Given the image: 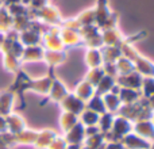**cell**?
Listing matches in <instances>:
<instances>
[{
	"instance_id": "obj_1",
	"label": "cell",
	"mask_w": 154,
	"mask_h": 149,
	"mask_svg": "<svg viewBox=\"0 0 154 149\" xmlns=\"http://www.w3.org/2000/svg\"><path fill=\"white\" fill-rule=\"evenodd\" d=\"M134 69L137 73H139L142 77H154V62L150 61L149 59L139 54L133 61Z\"/></svg>"
},
{
	"instance_id": "obj_2",
	"label": "cell",
	"mask_w": 154,
	"mask_h": 149,
	"mask_svg": "<svg viewBox=\"0 0 154 149\" xmlns=\"http://www.w3.org/2000/svg\"><path fill=\"white\" fill-rule=\"evenodd\" d=\"M42 40L45 42V46L48 50L58 52V50H64L65 48L61 41V37H60V29H53L50 31H48L43 35Z\"/></svg>"
},
{
	"instance_id": "obj_3",
	"label": "cell",
	"mask_w": 154,
	"mask_h": 149,
	"mask_svg": "<svg viewBox=\"0 0 154 149\" xmlns=\"http://www.w3.org/2000/svg\"><path fill=\"white\" fill-rule=\"evenodd\" d=\"M60 37H61V41H62V43H64V46L76 48V46L82 43V38H81V35H80L79 30L62 27V29H60Z\"/></svg>"
},
{
	"instance_id": "obj_4",
	"label": "cell",
	"mask_w": 154,
	"mask_h": 149,
	"mask_svg": "<svg viewBox=\"0 0 154 149\" xmlns=\"http://www.w3.org/2000/svg\"><path fill=\"white\" fill-rule=\"evenodd\" d=\"M142 81H143V77H142L139 73H137L135 71L128 73V74H125V76L116 77V83L119 87L133 88V90H141Z\"/></svg>"
},
{
	"instance_id": "obj_5",
	"label": "cell",
	"mask_w": 154,
	"mask_h": 149,
	"mask_svg": "<svg viewBox=\"0 0 154 149\" xmlns=\"http://www.w3.org/2000/svg\"><path fill=\"white\" fill-rule=\"evenodd\" d=\"M100 33H101V40H103V46H119L125 41L123 34L116 27L104 29Z\"/></svg>"
},
{
	"instance_id": "obj_6",
	"label": "cell",
	"mask_w": 154,
	"mask_h": 149,
	"mask_svg": "<svg viewBox=\"0 0 154 149\" xmlns=\"http://www.w3.org/2000/svg\"><path fill=\"white\" fill-rule=\"evenodd\" d=\"M118 90H119V85L116 83V77L106 76V74L96 85V94L97 95H104V94L108 92H118Z\"/></svg>"
},
{
	"instance_id": "obj_7",
	"label": "cell",
	"mask_w": 154,
	"mask_h": 149,
	"mask_svg": "<svg viewBox=\"0 0 154 149\" xmlns=\"http://www.w3.org/2000/svg\"><path fill=\"white\" fill-rule=\"evenodd\" d=\"M85 64L91 68H100L103 67L104 61H103V56H101V50L100 49H95V48H88L85 52Z\"/></svg>"
},
{
	"instance_id": "obj_8",
	"label": "cell",
	"mask_w": 154,
	"mask_h": 149,
	"mask_svg": "<svg viewBox=\"0 0 154 149\" xmlns=\"http://www.w3.org/2000/svg\"><path fill=\"white\" fill-rule=\"evenodd\" d=\"M95 94H96V88L93 87L91 83H88L87 80L79 83V84H77V87H76V90H75V95L79 99H81L84 103L89 100V99L92 98Z\"/></svg>"
},
{
	"instance_id": "obj_9",
	"label": "cell",
	"mask_w": 154,
	"mask_h": 149,
	"mask_svg": "<svg viewBox=\"0 0 154 149\" xmlns=\"http://www.w3.org/2000/svg\"><path fill=\"white\" fill-rule=\"evenodd\" d=\"M62 104H64V109L68 110V113H72V114H79L80 111L85 109V104L81 99H79L75 94H68V96L62 100Z\"/></svg>"
},
{
	"instance_id": "obj_10",
	"label": "cell",
	"mask_w": 154,
	"mask_h": 149,
	"mask_svg": "<svg viewBox=\"0 0 154 149\" xmlns=\"http://www.w3.org/2000/svg\"><path fill=\"white\" fill-rule=\"evenodd\" d=\"M50 98L56 102H62L65 98L68 96V88L65 87V84L60 80H54L51 83V87H50Z\"/></svg>"
},
{
	"instance_id": "obj_11",
	"label": "cell",
	"mask_w": 154,
	"mask_h": 149,
	"mask_svg": "<svg viewBox=\"0 0 154 149\" xmlns=\"http://www.w3.org/2000/svg\"><path fill=\"white\" fill-rule=\"evenodd\" d=\"M118 95L120 98V102L126 104H133L138 100L139 92L138 90H133V88H126V87H119L118 90Z\"/></svg>"
},
{
	"instance_id": "obj_12",
	"label": "cell",
	"mask_w": 154,
	"mask_h": 149,
	"mask_svg": "<svg viewBox=\"0 0 154 149\" xmlns=\"http://www.w3.org/2000/svg\"><path fill=\"white\" fill-rule=\"evenodd\" d=\"M100 50H101V56H103L104 62L114 64L115 61H118L122 57V52H120L119 46H103Z\"/></svg>"
},
{
	"instance_id": "obj_13",
	"label": "cell",
	"mask_w": 154,
	"mask_h": 149,
	"mask_svg": "<svg viewBox=\"0 0 154 149\" xmlns=\"http://www.w3.org/2000/svg\"><path fill=\"white\" fill-rule=\"evenodd\" d=\"M43 59L46 60L50 67H57V65L62 64V62L66 60V53L64 50H58V52H51V50H48L45 52V56Z\"/></svg>"
},
{
	"instance_id": "obj_14",
	"label": "cell",
	"mask_w": 154,
	"mask_h": 149,
	"mask_svg": "<svg viewBox=\"0 0 154 149\" xmlns=\"http://www.w3.org/2000/svg\"><path fill=\"white\" fill-rule=\"evenodd\" d=\"M115 64V68H116V72H118V76H125V74H128L131 72H134V64L131 60L126 59V57H120L118 61L114 62Z\"/></svg>"
},
{
	"instance_id": "obj_15",
	"label": "cell",
	"mask_w": 154,
	"mask_h": 149,
	"mask_svg": "<svg viewBox=\"0 0 154 149\" xmlns=\"http://www.w3.org/2000/svg\"><path fill=\"white\" fill-rule=\"evenodd\" d=\"M87 103H88V109L92 110V111H95V113H104L106 111L104 102H103V96L101 95L95 94V95H93L92 98L87 102Z\"/></svg>"
},
{
	"instance_id": "obj_16",
	"label": "cell",
	"mask_w": 154,
	"mask_h": 149,
	"mask_svg": "<svg viewBox=\"0 0 154 149\" xmlns=\"http://www.w3.org/2000/svg\"><path fill=\"white\" fill-rule=\"evenodd\" d=\"M103 76H104V72H103V69H101V67L100 68H91V69L88 71L85 80H87L88 83H91V84L96 88V85L103 79Z\"/></svg>"
},
{
	"instance_id": "obj_17",
	"label": "cell",
	"mask_w": 154,
	"mask_h": 149,
	"mask_svg": "<svg viewBox=\"0 0 154 149\" xmlns=\"http://www.w3.org/2000/svg\"><path fill=\"white\" fill-rule=\"evenodd\" d=\"M82 114H81V122L82 123H85V125H89V126H92V125H96V123L99 122V114L97 113H95V111H92V110H89V109H87V110H82Z\"/></svg>"
},
{
	"instance_id": "obj_18",
	"label": "cell",
	"mask_w": 154,
	"mask_h": 149,
	"mask_svg": "<svg viewBox=\"0 0 154 149\" xmlns=\"http://www.w3.org/2000/svg\"><path fill=\"white\" fill-rule=\"evenodd\" d=\"M82 134H84V128H82V125L73 126L69 132L68 141L72 142V144H79V142L82 141Z\"/></svg>"
},
{
	"instance_id": "obj_19",
	"label": "cell",
	"mask_w": 154,
	"mask_h": 149,
	"mask_svg": "<svg viewBox=\"0 0 154 149\" xmlns=\"http://www.w3.org/2000/svg\"><path fill=\"white\" fill-rule=\"evenodd\" d=\"M141 90H143V95L146 98H150L154 94V77H143Z\"/></svg>"
},
{
	"instance_id": "obj_20",
	"label": "cell",
	"mask_w": 154,
	"mask_h": 149,
	"mask_svg": "<svg viewBox=\"0 0 154 149\" xmlns=\"http://www.w3.org/2000/svg\"><path fill=\"white\" fill-rule=\"evenodd\" d=\"M149 100H150V104H152V106L154 107V94H153V95L149 98Z\"/></svg>"
}]
</instances>
